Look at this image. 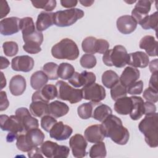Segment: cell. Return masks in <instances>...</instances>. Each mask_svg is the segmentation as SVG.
<instances>
[{"mask_svg": "<svg viewBox=\"0 0 158 158\" xmlns=\"http://www.w3.org/2000/svg\"><path fill=\"white\" fill-rule=\"evenodd\" d=\"M101 125L105 136L110 138L116 144L125 145L128 141L129 131L123 126L122 120L118 117L110 114L102 122Z\"/></svg>", "mask_w": 158, "mask_h": 158, "instance_id": "obj_1", "label": "cell"}, {"mask_svg": "<svg viewBox=\"0 0 158 158\" xmlns=\"http://www.w3.org/2000/svg\"><path fill=\"white\" fill-rule=\"evenodd\" d=\"M139 130L144 135L147 144L151 148L158 146V114L146 115L138 125Z\"/></svg>", "mask_w": 158, "mask_h": 158, "instance_id": "obj_2", "label": "cell"}, {"mask_svg": "<svg viewBox=\"0 0 158 158\" xmlns=\"http://www.w3.org/2000/svg\"><path fill=\"white\" fill-rule=\"evenodd\" d=\"M44 137V134L38 128L20 133L16 139L17 148L22 152H28L33 148L41 145Z\"/></svg>", "mask_w": 158, "mask_h": 158, "instance_id": "obj_3", "label": "cell"}, {"mask_svg": "<svg viewBox=\"0 0 158 158\" xmlns=\"http://www.w3.org/2000/svg\"><path fill=\"white\" fill-rule=\"evenodd\" d=\"M80 51L77 44L71 39L64 38L54 44L51 49V54L57 59L74 60L79 56Z\"/></svg>", "mask_w": 158, "mask_h": 158, "instance_id": "obj_4", "label": "cell"}, {"mask_svg": "<svg viewBox=\"0 0 158 158\" xmlns=\"http://www.w3.org/2000/svg\"><path fill=\"white\" fill-rule=\"evenodd\" d=\"M128 54L126 48L122 45H116L112 49H108L102 56V62L109 67L117 68L125 67L128 62Z\"/></svg>", "mask_w": 158, "mask_h": 158, "instance_id": "obj_5", "label": "cell"}, {"mask_svg": "<svg viewBox=\"0 0 158 158\" xmlns=\"http://www.w3.org/2000/svg\"><path fill=\"white\" fill-rule=\"evenodd\" d=\"M84 15V12L78 8L59 10L54 13V24L59 27H69L81 19Z\"/></svg>", "mask_w": 158, "mask_h": 158, "instance_id": "obj_6", "label": "cell"}, {"mask_svg": "<svg viewBox=\"0 0 158 158\" xmlns=\"http://www.w3.org/2000/svg\"><path fill=\"white\" fill-rule=\"evenodd\" d=\"M56 86L57 90V98L59 99L67 101L71 104H75L83 99L81 89H75L64 81H57Z\"/></svg>", "mask_w": 158, "mask_h": 158, "instance_id": "obj_7", "label": "cell"}, {"mask_svg": "<svg viewBox=\"0 0 158 158\" xmlns=\"http://www.w3.org/2000/svg\"><path fill=\"white\" fill-rule=\"evenodd\" d=\"M83 51L88 54H104L109 48V42L104 39H97L93 36L85 38L81 43Z\"/></svg>", "mask_w": 158, "mask_h": 158, "instance_id": "obj_8", "label": "cell"}, {"mask_svg": "<svg viewBox=\"0 0 158 158\" xmlns=\"http://www.w3.org/2000/svg\"><path fill=\"white\" fill-rule=\"evenodd\" d=\"M43 154L48 158L68 157L70 152L69 148L64 145H59L57 143L51 141H46L41 146Z\"/></svg>", "mask_w": 158, "mask_h": 158, "instance_id": "obj_9", "label": "cell"}, {"mask_svg": "<svg viewBox=\"0 0 158 158\" xmlns=\"http://www.w3.org/2000/svg\"><path fill=\"white\" fill-rule=\"evenodd\" d=\"M83 98L93 102H99L106 98L104 88L96 83L86 85L81 89Z\"/></svg>", "mask_w": 158, "mask_h": 158, "instance_id": "obj_10", "label": "cell"}, {"mask_svg": "<svg viewBox=\"0 0 158 158\" xmlns=\"http://www.w3.org/2000/svg\"><path fill=\"white\" fill-rule=\"evenodd\" d=\"M1 128L3 131L17 133L18 134L24 133L23 127L20 119L16 115H1L0 116Z\"/></svg>", "mask_w": 158, "mask_h": 158, "instance_id": "obj_11", "label": "cell"}, {"mask_svg": "<svg viewBox=\"0 0 158 158\" xmlns=\"http://www.w3.org/2000/svg\"><path fill=\"white\" fill-rule=\"evenodd\" d=\"M87 142L81 135L75 134L72 136L69 140V145L71 148L72 154L75 157L81 158L86 156V149Z\"/></svg>", "mask_w": 158, "mask_h": 158, "instance_id": "obj_12", "label": "cell"}, {"mask_svg": "<svg viewBox=\"0 0 158 158\" xmlns=\"http://www.w3.org/2000/svg\"><path fill=\"white\" fill-rule=\"evenodd\" d=\"M96 79V75L93 72L84 70L80 73L75 72L69 79V82L74 87L80 88L95 83Z\"/></svg>", "mask_w": 158, "mask_h": 158, "instance_id": "obj_13", "label": "cell"}, {"mask_svg": "<svg viewBox=\"0 0 158 158\" xmlns=\"http://www.w3.org/2000/svg\"><path fill=\"white\" fill-rule=\"evenodd\" d=\"M72 132V127L65 125L62 121L57 122L49 131L50 137L57 141L67 139L71 136Z\"/></svg>", "mask_w": 158, "mask_h": 158, "instance_id": "obj_14", "label": "cell"}, {"mask_svg": "<svg viewBox=\"0 0 158 158\" xmlns=\"http://www.w3.org/2000/svg\"><path fill=\"white\" fill-rule=\"evenodd\" d=\"M15 114L20 119L25 132L33 128H38V120L31 115L29 110L26 107L17 109Z\"/></svg>", "mask_w": 158, "mask_h": 158, "instance_id": "obj_15", "label": "cell"}, {"mask_svg": "<svg viewBox=\"0 0 158 158\" xmlns=\"http://www.w3.org/2000/svg\"><path fill=\"white\" fill-rule=\"evenodd\" d=\"M57 96V90L56 86L51 84L44 85L42 88L35 92L31 97L32 101H42L49 102Z\"/></svg>", "mask_w": 158, "mask_h": 158, "instance_id": "obj_16", "label": "cell"}, {"mask_svg": "<svg viewBox=\"0 0 158 158\" xmlns=\"http://www.w3.org/2000/svg\"><path fill=\"white\" fill-rule=\"evenodd\" d=\"M152 2V1L149 0H140L136 2L131 11V16L137 23L139 24L148 15Z\"/></svg>", "mask_w": 158, "mask_h": 158, "instance_id": "obj_17", "label": "cell"}, {"mask_svg": "<svg viewBox=\"0 0 158 158\" xmlns=\"http://www.w3.org/2000/svg\"><path fill=\"white\" fill-rule=\"evenodd\" d=\"M34 64L33 59L29 56H20L12 59L11 67L15 71L28 72L33 69Z\"/></svg>", "mask_w": 158, "mask_h": 158, "instance_id": "obj_18", "label": "cell"}, {"mask_svg": "<svg viewBox=\"0 0 158 158\" xmlns=\"http://www.w3.org/2000/svg\"><path fill=\"white\" fill-rule=\"evenodd\" d=\"M20 19L16 17H11L2 19L0 22V32L1 35L8 36L15 34L20 30Z\"/></svg>", "mask_w": 158, "mask_h": 158, "instance_id": "obj_19", "label": "cell"}, {"mask_svg": "<svg viewBox=\"0 0 158 158\" xmlns=\"http://www.w3.org/2000/svg\"><path fill=\"white\" fill-rule=\"evenodd\" d=\"M137 24L133 17L128 15L120 16L117 19L116 22L118 30L124 35H128L133 32L136 28Z\"/></svg>", "mask_w": 158, "mask_h": 158, "instance_id": "obj_20", "label": "cell"}, {"mask_svg": "<svg viewBox=\"0 0 158 158\" xmlns=\"http://www.w3.org/2000/svg\"><path fill=\"white\" fill-rule=\"evenodd\" d=\"M84 135L85 139L91 143L102 141L106 137L101 124L89 126L85 130Z\"/></svg>", "mask_w": 158, "mask_h": 158, "instance_id": "obj_21", "label": "cell"}, {"mask_svg": "<svg viewBox=\"0 0 158 158\" xmlns=\"http://www.w3.org/2000/svg\"><path fill=\"white\" fill-rule=\"evenodd\" d=\"M149 63V56L144 52L136 51L128 54L127 64L133 67L145 68Z\"/></svg>", "mask_w": 158, "mask_h": 158, "instance_id": "obj_22", "label": "cell"}, {"mask_svg": "<svg viewBox=\"0 0 158 158\" xmlns=\"http://www.w3.org/2000/svg\"><path fill=\"white\" fill-rule=\"evenodd\" d=\"M139 77L140 72L138 69L132 67H127L122 72L119 80L123 85L127 88L136 82Z\"/></svg>", "mask_w": 158, "mask_h": 158, "instance_id": "obj_23", "label": "cell"}, {"mask_svg": "<svg viewBox=\"0 0 158 158\" xmlns=\"http://www.w3.org/2000/svg\"><path fill=\"white\" fill-rule=\"evenodd\" d=\"M157 44L158 42L153 36L146 35L141 39L139 46L145 50L148 56L155 57L157 56Z\"/></svg>", "mask_w": 158, "mask_h": 158, "instance_id": "obj_24", "label": "cell"}, {"mask_svg": "<svg viewBox=\"0 0 158 158\" xmlns=\"http://www.w3.org/2000/svg\"><path fill=\"white\" fill-rule=\"evenodd\" d=\"M54 24V13L51 12H41L38 15L36 22V30L44 31Z\"/></svg>", "mask_w": 158, "mask_h": 158, "instance_id": "obj_25", "label": "cell"}, {"mask_svg": "<svg viewBox=\"0 0 158 158\" xmlns=\"http://www.w3.org/2000/svg\"><path fill=\"white\" fill-rule=\"evenodd\" d=\"M26 89V80L20 75H16L12 77L9 82V90L14 96H20Z\"/></svg>", "mask_w": 158, "mask_h": 158, "instance_id": "obj_26", "label": "cell"}, {"mask_svg": "<svg viewBox=\"0 0 158 158\" xmlns=\"http://www.w3.org/2000/svg\"><path fill=\"white\" fill-rule=\"evenodd\" d=\"M132 106L130 112V117L133 120L139 119L144 114V101L139 96H131Z\"/></svg>", "mask_w": 158, "mask_h": 158, "instance_id": "obj_27", "label": "cell"}, {"mask_svg": "<svg viewBox=\"0 0 158 158\" xmlns=\"http://www.w3.org/2000/svg\"><path fill=\"white\" fill-rule=\"evenodd\" d=\"M69 111V106L64 102L54 101L49 104V115L54 118H59L65 115Z\"/></svg>", "mask_w": 158, "mask_h": 158, "instance_id": "obj_28", "label": "cell"}, {"mask_svg": "<svg viewBox=\"0 0 158 158\" xmlns=\"http://www.w3.org/2000/svg\"><path fill=\"white\" fill-rule=\"evenodd\" d=\"M30 110L32 115L36 117H43L49 115V103L42 101H32L30 105Z\"/></svg>", "mask_w": 158, "mask_h": 158, "instance_id": "obj_29", "label": "cell"}, {"mask_svg": "<svg viewBox=\"0 0 158 158\" xmlns=\"http://www.w3.org/2000/svg\"><path fill=\"white\" fill-rule=\"evenodd\" d=\"M132 106L131 97H123L115 101L114 104L115 111L120 115H128L130 114Z\"/></svg>", "mask_w": 158, "mask_h": 158, "instance_id": "obj_30", "label": "cell"}, {"mask_svg": "<svg viewBox=\"0 0 158 158\" xmlns=\"http://www.w3.org/2000/svg\"><path fill=\"white\" fill-rule=\"evenodd\" d=\"M112 110L109 106L99 102L96 104L93 109L92 117L95 120L102 122L109 115L112 114Z\"/></svg>", "mask_w": 158, "mask_h": 158, "instance_id": "obj_31", "label": "cell"}, {"mask_svg": "<svg viewBox=\"0 0 158 158\" xmlns=\"http://www.w3.org/2000/svg\"><path fill=\"white\" fill-rule=\"evenodd\" d=\"M48 80L47 75L43 71H36L30 77V85L33 89L39 90L46 85Z\"/></svg>", "mask_w": 158, "mask_h": 158, "instance_id": "obj_32", "label": "cell"}, {"mask_svg": "<svg viewBox=\"0 0 158 158\" xmlns=\"http://www.w3.org/2000/svg\"><path fill=\"white\" fill-rule=\"evenodd\" d=\"M20 29L22 31L23 39L31 36L37 30L35 29L33 19L30 17L20 19Z\"/></svg>", "mask_w": 158, "mask_h": 158, "instance_id": "obj_33", "label": "cell"}, {"mask_svg": "<svg viewBox=\"0 0 158 158\" xmlns=\"http://www.w3.org/2000/svg\"><path fill=\"white\" fill-rule=\"evenodd\" d=\"M119 81V77L112 70L105 71L102 75V82L106 88H111Z\"/></svg>", "mask_w": 158, "mask_h": 158, "instance_id": "obj_34", "label": "cell"}, {"mask_svg": "<svg viewBox=\"0 0 158 158\" xmlns=\"http://www.w3.org/2000/svg\"><path fill=\"white\" fill-rule=\"evenodd\" d=\"M98 102H85L78 107L77 113L82 119H88L92 117L93 109Z\"/></svg>", "mask_w": 158, "mask_h": 158, "instance_id": "obj_35", "label": "cell"}, {"mask_svg": "<svg viewBox=\"0 0 158 158\" xmlns=\"http://www.w3.org/2000/svg\"><path fill=\"white\" fill-rule=\"evenodd\" d=\"M74 72L75 69L73 66L69 63L62 62L59 65L57 74L59 77L63 80H69Z\"/></svg>", "mask_w": 158, "mask_h": 158, "instance_id": "obj_36", "label": "cell"}, {"mask_svg": "<svg viewBox=\"0 0 158 158\" xmlns=\"http://www.w3.org/2000/svg\"><path fill=\"white\" fill-rule=\"evenodd\" d=\"M107 154L106 146L104 142L101 141L93 145L89 151V156L91 158L105 157Z\"/></svg>", "mask_w": 158, "mask_h": 158, "instance_id": "obj_37", "label": "cell"}, {"mask_svg": "<svg viewBox=\"0 0 158 158\" xmlns=\"http://www.w3.org/2000/svg\"><path fill=\"white\" fill-rule=\"evenodd\" d=\"M157 21H158V15L157 12L148 15L140 23L141 27L144 30L152 29L156 31L157 30Z\"/></svg>", "mask_w": 158, "mask_h": 158, "instance_id": "obj_38", "label": "cell"}, {"mask_svg": "<svg viewBox=\"0 0 158 158\" xmlns=\"http://www.w3.org/2000/svg\"><path fill=\"white\" fill-rule=\"evenodd\" d=\"M127 88L121 83L120 80L110 88V96L114 101L127 96Z\"/></svg>", "mask_w": 158, "mask_h": 158, "instance_id": "obj_39", "label": "cell"}, {"mask_svg": "<svg viewBox=\"0 0 158 158\" xmlns=\"http://www.w3.org/2000/svg\"><path fill=\"white\" fill-rule=\"evenodd\" d=\"M58 67V65L54 62H48L43 65V71L47 75L49 80H54L59 78L57 74Z\"/></svg>", "mask_w": 158, "mask_h": 158, "instance_id": "obj_40", "label": "cell"}, {"mask_svg": "<svg viewBox=\"0 0 158 158\" xmlns=\"http://www.w3.org/2000/svg\"><path fill=\"white\" fill-rule=\"evenodd\" d=\"M31 2L35 8L42 9L48 12L52 11L56 7V1L55 0L31 1Z\"/></svg>", "mask_w": 158, "mask_h": 158, "instance_id": "obj_41", "label": "cell"}, {"mask_svg": "<svg viewBox=\"0 0 158 158\" xmlns=\"http://www.w3.org/2000/svg\"><path fill=\"white\" fill-rule=\"evenodd\" d=\"M4 53L8 57L16 55L19 51V46L15 41H6L2 44Z\"/></svg>", "mask_w": 158, "mask_h": 158, "instance_id": "obj_42", "label": "cell"}, {"mask_svg": "<svg viewBox=\"0 0 158 158\" xmlns=\"http://www.w3.org/2000/svg\"><path fill=\"white\" fill-rule=\"evenodd\" d=\"M96 58L93 54H85L81 56L80 60V65L85 69H92L96 64Z\"/></svg>", "mask_w": 158, "mask_h": 158, "instance_id": "obj_43", "label": "cell"}, {"mask_svg": "<svg viewBox=\"0 0 158 158\" xmlns=\"http://www.w3.org/2000/svg\"><path fill=\"white\" fill-rule=\"evenodd\" d=\"M57 122V120L50 115H46L41 117V127L46 131L49 132L52 126Z\"/></svg>", "mask_w": 158, "mask_h": 158, "instance_id": "obj_44", "label": "cell"}, {"mask_svg": "<svg viewBox=\"0 0 158 158\" xmlns=\"http://www.w3.org/2000/svg\"><path fill=\"white\" fill-rule=\"evenodd\" d=\"M143 96L146 101L155 103L158 101V91L148 87L144 91Z\"/></svg>", "mask_w": 158, "mask_h": 158, "instance_id": "obj_45", "label": "cell"}, {"mask_svg": "<svg viewBox=\"0 0 158 158\" xmlns=\"http://www.w3.org/2000/svg\"><path fill=\"white\" fill-rule=\"evenodd\" d=\"M127 93L131 95L140 94L143 92V82L142 80L136 81L128 86L127 88Z\"/></svg>", "mask_w": 158, "mask_h": 158, "instance_id": "obj_46", "label": "cell"}, {"mask_svg": "<svg viewBox=\"0 0 158 158\" xmlns=\"http://www.w3.org/2000/svg\"><path fill=\"white\" fill-rule=\"evenodd\" d=\"M41 44L37 43L34 42H28L25 43L23 46V50L29 54H37L41 51V48L40 47Z\"/></svg>", "mask_w": 158, "mask_h": 158, "instance_id": "obj_47", "label": "cell"}, {"mask_svg": "<svg viewBox=\"0 0 158 158\" xmlns=\"http://www.w3.org/2000/svg\"><path fill=\"white\" fill-rule=\"evenodd\" d=\"M0 110L3 111L6 110L9 105V101L7 98L6 93L4 91H1L0 93Z\"/></svg>", "mask_w": 158, "mask_h": 158, "instance_id": "obj_48", "label": "cell"}, {"mask_svg": "<svg viewBox=\"0 0 158 158\" xmlns=\"http://www.w3.org/2000/svg\"><path fill=\"white\" fill-rule=\"evenodd\" d=\"M144 115H151L156 112V106L152 102L146 101L144 103Z\"/></svg>", "mask_w": 158, "mask_h": 158, "instance_id": "obj_49", "label": "cell"}, {"mask_svg": "<svg viewBox=\"0 0 158 158\" xmlns=\"http://www.w3.org/2000/svg\"><path fill=\"white\" fill-rule=\"evenodd\" d=\"M1 19L5 17L10 12V7L7 4V2L6 1H1Z\"/></svg>", "mask_w": 158, "mask_h": 158, "instance_id": "obj_50", "label": "cell"}, {"mask_svg": "<svg viewBox=\"0 0 158 158\" xmlns=\"http://www.w3.org/2000/svg\"><path fill=\"white\" fill-rule=\"evenodd\" d=\"M28 156L29 157H43V153L41 152V148H39L38 146L34 147L31 149L28 152Z\"/></svg>", "mask_w": 158, "mask_h": 158, "instance_id": "obj_51", "label": "cell"}, {"mask_svg": "<svg viewBox=\"0 0 158 158\" xmlns=\"http://www.w3.org/2000/svg\"><path fill=\"white\" fill-rule=\"evenodd\" d=\"M157 74L158 72L152 73L149 82V87L157 91Z\"/></svg>", "mask_w": 158, "mask_h": 158, "instance_id": "obj_52", "label": "cell"}, {"mask_svg": "<svg viewBox=\"0 0 158 158\" xmlns=\"http://www.w3.org/2000/svg\"><path fill=\"white\" fill-rule=\"evenodd\" d=\"M60 2L64 7L72 8L77 6L78 1L76 0H61Z\"/></svg>", "mask_w": 158, "mask_h": 158, "instance_id": "obj_53", "label": "cell"}, {"mask_svg": "<svg viewBox=\"0 0 158 158\" xmlns=\"http://www.w3.org/2000/svg\"><path fill=\"white\" fill-rule=\"evenodd\" d=\"M158 60L157 59H155L151 61L150 64H149V67L150 72L153 73L155 72H158V67H157Z\"/></svg>", "mask_w": 158, "mask_h": 158, "instance_id": "obj_54", "label": "cell"}, {"mask_svg": "<svg viewBox=\"0 0 158 158\" xmlns=\"http://www.w3.org/2000/svg\"><path fill=\"white\" fill-rule=\"evenodd\" d=\"M19 134L14 132H10L9 131L6 136V141L9 143L13 142L14 140L17 139V138Z\"/></svg>", "mask_w": 158, "mask_h": 158, "instance_id": "obj_55", "label": "cell"}, {"mask_svg": "<svg viewBox=\"0 0 158 158\" xmlns=\"http://www.w3.org/2000/svg\"><path fill=\"white\" fill-rule=\"evenodd\" d=\"M0 62H1V70L7 68L10 65V62H9V60L3 56H1Z\"/></svg>", "mask_w": 158, "mask_h": 158, "instance_id": "obj_56", "label": "cell"}, {"mask_svg": "<svg viewBox=\"0 0 158 158\" xmlns=\"http://www.w3.org/2000/svg\"><path fill=\"white\" fill-rule=\"evenodd\" d=\"M79 2L83 6L85 7H89L91 6L93 3H94V1H88V0H80L79 1Z\"/></svg>", "mask_w": 158, "mask_h": 158, "instance_id": "obj_57", "label": "cell"}, {"mask_svg": "<svg viewBox=\"0 0 158 158\" xmlns=\"http://www.w3.org/2000/svg\"><path fill=\"white\" fill-rule=\"evenodd\" d=\"M1 89H2L4 86H6V78L4 77V73L2 72H1Z\"/></svg>", "mask_w": 158, "mask_h": 158, "instance_id": "obj_58", "label": "cell"}]
</instances>
